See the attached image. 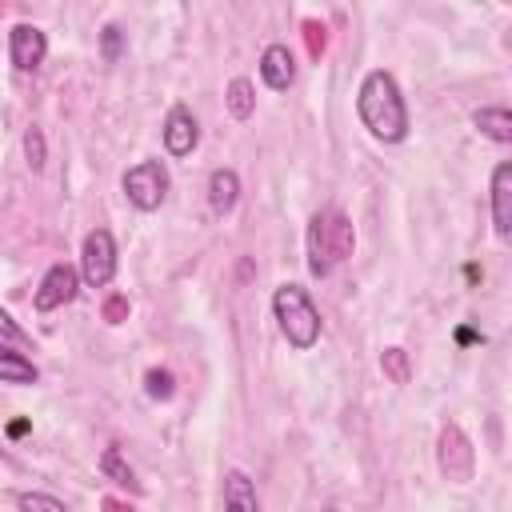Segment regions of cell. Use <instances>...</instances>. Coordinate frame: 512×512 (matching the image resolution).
<instances>
[{
    "label": "cell",
    "instance_id": "obj_1",
    "mask_svg": "<svg viewBox=\"0 0 512 512\" xmlns=\"http://www.w3.org/2000/svg\"><path fill=\"white\" fill-rule=\"evenodd\" d=\"M356 116L368 128V136L380 140V144H400L408 136V104H404L400 84H396V76L388 68H372L360 80Z\"/></svg>",
    "mask_w": 512,
    "mask_h": 512
},
{
    "label": "cell",
    "instance_id": "obj_9",
    "mask_svg": "<svg viewBox=\"0 0 512 512\" xmlns=\"http://www.w3.org/2000/svg\"><path fill=\"white\" fill-rule=\"evenodd\" d=\"M160 136H164V148H168V156H192V148L200 144V124H196V116L184 108V104H176L168 116H164V128H160Z\"/></svg>",
    "mask_w": 512,
    "mask_h": 512
},
{
    "label": "cell",
    "instance_id": "obj_12",
    "mask_svg": "<svg viewBox=\"0 0 512 512\" xmlns=\"http://www.w3.org/2000/svg\"><path fill=\"white\" fill-rule=\"evenodd\" d=\"M236 200H240V176H236V168H212V176H208V208L216 216H228L236 208Z\"/></svg>",
    "mask_w": 512,
    "mask_h": 512
},
{
    "label": "cell",
    "instance_id": "obj_18",
    "mask_svg": "<svg viewBox=\"0 0 512 512\" xmlns=\"http://www.w3.org/2000/svg\"><path fill=\"white\" fill-rule=\"evenodd\" d=\"M144 392H148L152 400H172V396H176V376H172L168 368H148V372H144Z\"/></svg>",
    "mask_w": 512,
    "mask_h": 512
},
{
    "label": "cell",
    "instance_id": "obj_21",
    "mask_svg": "<svg viewBox=\"0 0 512 512\" xmlns=\"http://www.w3.org/2000/svg\"><path fill=\"white\" fill-rule=\"evenodd\" d=\"M380 368H384V376H392L396 384H408V352L404 348H388L384 356H380Z\"/></svg>",
    "mask_w": 512,
    "mask_h": 512
},
{
    "label": "cell",
    "instance_id": "obj_27",
    "mask_svg": "<svg viewBox=\"0 0 512 512\" xmlns=\"http://www.w3.org/2000/svg\"><path fill=\"white\" fill-rule=\"evenodd\" d=\"M28 432V420H16V424H8V436H24Z\"/></svg>",
    "mask_w": 512,
    "mask_h": 512
},
{
    "label": "cell",
    "instance_id": "obj_16",
    "mask_svg": "<svg viewBox=\"0 0 512 512\" xmlns=\"http://www.w3.org/2000/svg\"><path fill=\"white\" fill-rule=\"evenodd\" d=\"M100 472L112 480V484H120V488H132V492H140V484H136V472L128 468V460L120 456V448L116 444H108L104 452H100Z\"/></svg>",
    "mask_w": 512,
    "mask_h": 512
},
{
    "label": "cell",
    "instance_id": "obj_6",
    "mask_svg": "<svg viewBox=\"0 0 512 512\" xmlns=\"http://www.w3.org/2000/svg\"><path fill=\"white\" fill-rule=\"evenodd\" d=\"M116 240H112V232L108 228H92L88 236H84V244H80V280L88 284V288H104V284H112V276H116Z\"/></svg>",
    "mask_w": 512,
    "mask_h": 512
},
{
    "label": "cell",
    "instance_id": "obj_13",
    "mask_svg": "<svg viewBox=\"0 0 512 512\" xmlns=\"http://www.w3.org/2000/svg\"><path fill=\"white\" fill-rule=\"evenodd\" d=\"M224 512H260L256 484L240 468H228L224 472Z\"/></svg>",
    "mask_w": 512,
    "mask_h": 512
},
{
    "label": "cell",
    "instance_id": "obj_20",
    "mask_svg": "<svg viewBox=\"0 0 512 512\" xmlns=\"http://www.w3.org/2000/svg\"><path fill=\"white\" fill-rule=\"evenodd\" d=\"M24 160H28V168H32V172H40V168H44L48 148H44V132H40V128H28V132H24Z\"/></svg>",
    "mask_w": 512,
    "mask_h": 512
},
{
    "label": "cell",
    "instance_id": "obj_14",
    "mask_svg": "<svg viewBox=\"0 0 512 512\" xmlns=\"http://www.w3.org/2000/svg\"><path fill=\"white\" fill-rule=\"evenodd\" d=\"M472 124H476V132H484L488 140L512 144V112H508L504 104H484V108H476V112H472Z\"/></svg>",
    "mask_w": 512,
    "mask_h": 512
},
{
    "label": "cell",
    "instance_id": "obj_8",
    "mask_svg": "<svg viewBox=\"0 0 512 512\" xmlns=\"http://www.w3.org/2000/svg\"><path fill=\"white\" fill-rule=\"evenodd\" d=\"M48 56V36L36 24H16L8 32V60L16 72H36Z\"/></svg>",
    "mask_w": 512,
    "mask_h": 512
},
{
    "label": "cell",
    "instance_id": "obj_29",
    "mask_svg": "<svg viewBox=\"0 0 512 512\" xmlns=\"http://www.w3.org/2000/svg\"><path fill=\"white\" fill-rule=\"evenodd\" d=\"M324 512H340V508H324Z\"/></svg>",
    "mask_w": 512,
    "mask_h": 512
},
{
    "label": "cell",
    "instance_id": "obj_5",
    "mask_svg": "<svg viewBox=\"0 0 512 512\" xmlns=\"http://www.w3.org/2000/svg\"><path fill=\"white\" fill-rule=\"evenodd\" d=\"M436 464H440V476L452 480V484H468L472 472H476V452H472V440L464 436L460 424H444L440 436H436Z\"/></svg>",
    "mask_w": 512,
    "mask_h": 512
},
{
    "label": "cell",
    "instance_id": "obj_11",
    "mask_svg": "<svg viewBox=\"0 0 512 512\" xmlns=\"http://www.w3.org/2000/svg\"><path fill=\"white\" fill-rule=\"evenodd\" d=\"M260 80L272 88V92H288L292 80H296V60L288 52V44H268L264 56H260Z\"/></svg>",
    "mask_w": 512,
    "mask_h": 512
},
{
    "label": "cell",
    "instance_id": "obj_25",
    "mask_svg": "<svg viewBox=\"0 0 512 512\" xmlns=\"http://www.w3.org/2000/svg\"><path fill=\"white\" fill-rule=\"evenodd\" d=\"M304 36H308V48H312V56H320V52H324V24L308 20V24H304Z\"/></svg>",
    "mask_w": 512,
    "mask_h": 512
},
{
    "label": "cell",
    "instance_id": "obj_4",
    "mask_svg": "<svg viewBox=\"0 0 512 512\" xmlns=\"http://www.w3.org/2000/svg\"><path fill=\"white\" fill-rule=\"evenodd\" d=\"M120 188H124V196H128L132 208L156 212L164 204V196H168V168L160 160H140V164H132L124 172Z\"/></svg>",
    "mask_w": 512,
    "mask_h": 512
},
{
    "label": "cell",
    "instance_id": "obj_2",
    "mask_svg": "<svg viewBox=\"0 0 512 512\" xmlns=\"http://www.w3.org/2000/svg\"><path fill=\"white\" fill-rule=\"evenodd\" d=\"M352 248H356V232L344 212L324 208L308 220V272L316 280H324L340 260H348Z\"/></svg>",
    "mask_w": 512,
    "mask_h": 512
},
{
    "label": "cell",
    "instance_id": "obj_19",
    "mask_svg": "<svg viewBox=\"0 0 512 512\" xmlns=\"http://www.w3.org/2000/svg\"><path fill=\"white\" fill-rule=\"evenodd\" d=\"M16 504H20V512H68V504L48 492H20Z\"/></svg>",
    "mask_w": 512,
    "mask_h": 512
},
{
    "label": "cell",
    "instance_id": "obj_7",
    "mask_svg": "<svg viewBox=\"0 0 512 512\" xmlns=\"http://www.w3.org/2000/svg\"><path fill=\"white\" fill-rule=\"evenodd\" d=\"M76 292H80V272L60 260V264H52V268L40 276V288H36L32 304H36V312H52V308L68 304Z\"/></svg>",
    "mask_w": 512,
    "mask_h": 512
},
{
    "label": "cell",
    "instance_id": "obj_22",
    "mask_svg": "<svg viewBox=\"0 0 512 512\" xmlns=\"http://www.w3.org/2000/svg\"><path fill=\"white\" fill-rule=\"evenodd\" d=\"M120 28L116 24H104L100 28V56H104V64H116V56H120Z\"/></svg>",
    "mask_w": 512,
    "mask_h": 512
},
{
    "label": "cell",
    "instance_id": "obj_24",
    "mask_svg": "<svg viewBox=\"0 0 512 512\" xmlns=\"http://www.w3.org/2000/svg\"><path fill=\"white\" fill-rule=\"evenodd\" d=\"M104 320H108V324L128 320V300H124V296H108V300H104Z\"/></svg>",
    "mask_w": 512,
    "mask_h": 512
},
{
    "label": "cell",
    "instance_id": "obj_28",
    "mask_svg": "<svg viewBox=\"0 0 512 512\" xmlns=\"http://www.w3.org/2000/svg\"><path fill=\"white\" fill-rule=\"evenodd\" d=\"M456 340H460V344H468V340H476V332H472V328H460V332H456Z\"/></svg>",
    "mask_w": 512,
    "mask_h": 512
},
{
    "label": "cell",
    "instance_id": "obj_23",
    "mask_svg": "<svg viewBox=\"0 0 512 512\" xmlns=\"http://www.w3.org/2000/svg\"><path fill=\"white\" fill-rule=\"evenodd\" d=\"M0 340H12V344H24V340H28V332H24L4 308H0Z\"/></svg>",
    "mask_w": 512,
    "mask_h": 512
},
{
    "label": "cell",
    "instance_id": "obj_3",
    "mask_svg": "<svg viewBox=\"0 0 512 512\" xmlns=\"http://www.w3.org/2000/svg\"><path fill=\"white\" fill-rule=\"evenodd\" d=\"M272 312H276V324H280L284 340L296 352H308L320 340V312H316L312 296L300 284H280L272 292Z\"/></svg>",
    "mask_w": 512,
    "mask_h": 512
},
{
    "label": "cell",
    "instance_id": "obj_15",
    "mask_svg": "<svg viewBox=\"0 0 512 512\" xmlns=\"http://www.w3.org/2000/svg\"><path fill=\"white\" fill-rule=\"evenodd\" d=\"M36 380H40V368L24 352L0 340V384H36Z\"/></svg>",
    "mask_w": 512,
    "mask_h": 512
},
{
    "label": "cell",
    "instance_id": "obj_10",
    "mask_svg": "<svg viewBox=\"0 0 512 512\" xmlns=\"http://www.w3.org/2000/svg\"><path fill=\"white\" fill-rule=\"evenodd\" d=\"M488 200H492V228L500 240H508L512 236V160H500L492 168Z\"/></svg>",
    "mask_w": 512,
    "mask_h": 512
},
{
    "label": "cell",
    "instance_id": "obj_17",
    "mask_svg": "<svg viewBox=\"0 0 512 512\" xmlns=\"http://www.w3.org/2000/svg\"><path fill=\"white\" fill-rule=\"evenodd\" d=\"M224 104H228L232 120H248V116L256 112V92H252V84H248L244 76H236V80L228 84V92H224Z\"/></svg>",
    "mask_w": 512,
    "mask_h": 512
},
{
    "label": "cell",
    "instance_id": "obj_26",
    "mask_svg": "<svg viewBox=\"0 0 512 512\" xmlns=\"http://www.w3.org/2000/svg\"><path fill=\"white\" fill-rule=\"evenodd\" d=\"M104 508H108V512H132V504H120V500H112V496L104 500Z\"/></svg>",
    "mask_w": 512,
    "mask_h": 512
}]
</instances>
